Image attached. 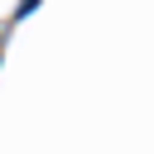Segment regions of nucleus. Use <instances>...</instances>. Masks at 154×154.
<instances>
[]
</instances>
